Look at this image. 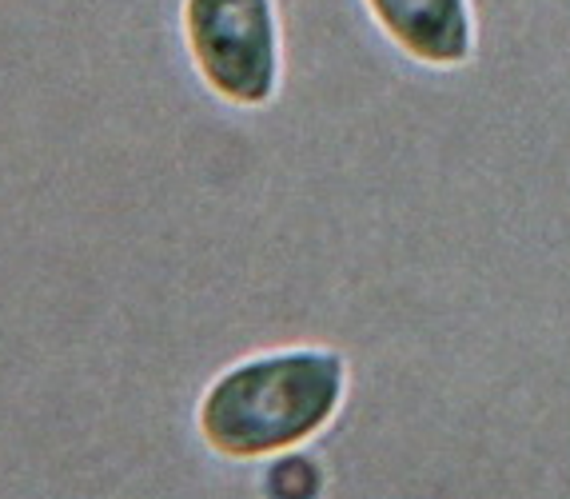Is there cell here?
Instances as JSON below:
<instances>
[{
	"instance_id": "obj_1",
	"label": "cell",
	"mask_w": 570,
	"mask_h": 499,
	"mask_svg": "<svg viewBox=\"0 0 570 499\" xmlns=\"http://www.w3.org/2000/svg\"><path fill=\"white\" fill-rule=\"evenodd\" d=\"M347 395V364L332 348H276L236 360L200 395L196 428L224 460H276L320 436Z\"/></svg>"
},
{
	"instance_id": "obj_2",
	"label": "cell",
	"mask_w": 570,
	"mask_h": 499,
	"mask_svg": "<svg viewBox=\"0 0 570 499\" xmlns=\"http://www.w3.org/2000/svg\"><path fill=\"white\" fill-rule=\"evenodd\" d=\"M191 65L219 100L264 108L284 77V32L276 0H184Z\"/></svg>"
},
{
	"instance_id": "obj_3",
	"label": "cell",
	"mask_w": 570,
	"mask_h": 499,
	"mask_svg": "<svg viewBox=\"0 0 570 499\" xmlns=\"http://www.w3.org/2000/svg\"><path fill=\"white\" fill-rule=\"evenodd\" d=\"M387 45L423 72L466 68L479 45L475 0H363Z\"/></svg>"
},
{
	"instance_id": "obj_4",
	"label": "cell",
	"mask_w": 570,
	"mask_h": 499,
	"mask_svg": "<svg viewBox=\"0 0 570 499\" xmlns=\"http://www.w3.org/2000/svg\"><path fill=\"white\" fill-rule=\"evenodd\" d=\"M264 491L267 499H320L324 491V471L320 463H312L307 456H276L264 471Z\"/></svg>"
}]
</instances>
